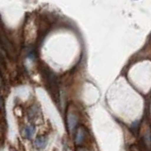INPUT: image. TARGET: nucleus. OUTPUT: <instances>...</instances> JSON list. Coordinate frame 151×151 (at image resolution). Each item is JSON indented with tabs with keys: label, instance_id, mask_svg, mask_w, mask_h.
Here are the masks:
<instances>
[{
	"label": "nucleus",
	"instance_id": "f257e3e1",
	"mask_svg": "<svg viewBox=\"0 0 151 151\" xmlns=\"http://www.w3.org/2000/svg\"><path fill=\"white\" fill-rule=\"evenodd\" d=\"M44 75H45L46 86L48 88L52 97H53L54 100H56V99H58V96H59V84H58L57 77L52 71L48 69L45 70Z\"/></svg>",
	"mask_w": 151,
	"mask_h": 151
},
{
	"label": "nucleus",
	"instance_id": "f03ea898",
	"mask_svg": "<svg viewBox=\"0 0 151 151\" xmlns=\"http://www.w3.org/2000/svg\"><path fill=\"white\" fill-rule=\"evenodd\" d=\"M0 45H2L3 49L6 52L7 56L9 57H12L14 55V47L12 45V44L11 42V41L9 40L8 36L6 35V33L4 31V28L1 22H0Z\"/></svg>",
	"mask_w": 151,
	"mask_h": 151
},
{
	"label": "nucleus",
	"instance_id": "7ed1b4c3",
	"mask_svg": "<svg viewBox=\"0 0 151 151\" xmlns=\"http://www.w3.org/2000/svg\"><path fill=\"white\" fill-rule=\"evenodd\" d=\"M88 137V132L84 127H79L76 131L75 136V142L78 145H81L84 144V142L86 141Z\"/></svg>",
	"mask_w": 151,
	"mask_h": 151
},
{
	"label": "nucleus",
	"instance_id": "20e7f679",
	"mask_svg": "<svg viewBox=\"0 0 151 151\" xmlns=\"http://www.w3.org/2000/svg\"><path fill=\"white\" fill-rule=\"evenodd\" d=\"M78 121V118L77 114L73 111H68L67 116H66V122H67V127L70 132H72L76 129Z\"/></svg>",
	"mask_w": 151,
	"mask_h": 151
},
{
	"label": "nucleus",
	"instance_id": "39448f33",
	"mask_svg": "<svg viewBox=\"0 0 151 151\" xmlns=\"http://www.w3.org/2000/svg\"><path fill=\"white\" fill-rule=\"evenodd\" d=\"M46 145H47V139L45 136H38L35 139V145L38 148L44 149L45 148Z\"/></svg>",
	"mask_w": 151,
	"mask_h": 151
},
{
	"label": "nucleus",
	"instance_id": "423d86ee",
	"mask_svg": "<svg viewBox=\"0 0 151 151\" xmlns=\"http://www.w3.org/2000/svg\"><path fill=\"white\" fill-rule=\"evenodd\" d=\"M34 131H35V129H34V127H32V126H27L26 127V129H25V136H26V138L27 139H30L32 135L34 134Z\"/></svg>",
	"mask_w": 151,
	"mask_h": 151
},
{
	"label": "nucleus",
	"instance_id": "0eeeda50",
	"mask_svg": "<svg viewBox=\"0 0 151 151\" xmlns=\"http://www.w3.org/2000/svg\"><path fill=\"white\" fill-rule=\"evenodd\" d=\"M144 140L145 145L148 146V147H151V132L149 129H147V131L145 132L144 135Z\"/></svg>",
	"mask_w": 151,
	"mask_h": 151
},
{
	"label": "nucleus",
	"instance_id": "6e6552de",
	"mask_svg": "<svg viewBox=\"0 0 151 151\" xmlns=\"http://www.w3.org/2000/svg\"><path fill=\"white\" fill-rule=\"evenodd\" d=\"M7 56V54H6V52H5V50L3 49V47H2V45H0V59H1L2 60H3V59L5 58V57Z\"/></svg>",
	"mask_w": 151,
	"mask_h": 151
},
{
	"label": "nucleus",
	"instance_id": "1a4fd4ad",
	"mask_svg": "<svg viewBox=\"0 0 151 151\" xmlns=\"http://www.w3.org/2000/svg\"><path fill=\"white\" fill-rule=\"evenodd\" d=\"M3 109V100H2V97L0 96V111Z\"/></svg>",
	"mask_w": 151,
	"mask_h": 151
},
{
	"label": "nucleus",
	"instance_id": "9d476101",
	"mask_svg": "<svg viewBox=\"0 0 151 151\" xmlns=\"http://www.w3.org/2000/svg\"><path fill=\"white\" fill-rule=\"evenodd\" d=\"M3 85V80H2V77H1V74H0V87Z\"/></svg>",
	"mask_w": 151,
	"mask_h": 151
},
{
	"label": "nucleus",
	"instance_id": "9b49d317",
	"mask_svg": "<svg viewBox=\"0 0 151 151\" xmlns=\"http://www.w3.org/2000/svg\"><path fill=\"white\" fill-rule=\"evenodd\" d=\"M11 151H16V150H15V149H12Z\"/></svg>",
	"mask_w": 151,
	"mask_h": 151
},
{
	"label": "nucleus",
	"instance_id": "f8f14e48",
	"mask_svg": "<svg viewBox=\"0 0 151 151\" xmlns=\"http://www.w3.org/2000/svg\"><path fill=\"white\" fill-rule=\"evenodd\" d=\"M78 151H84V150H83V149H81V150H78Z\"/></svg>",
	"mask_w": 151,
	"mask_h": 151
}]
</instances>
